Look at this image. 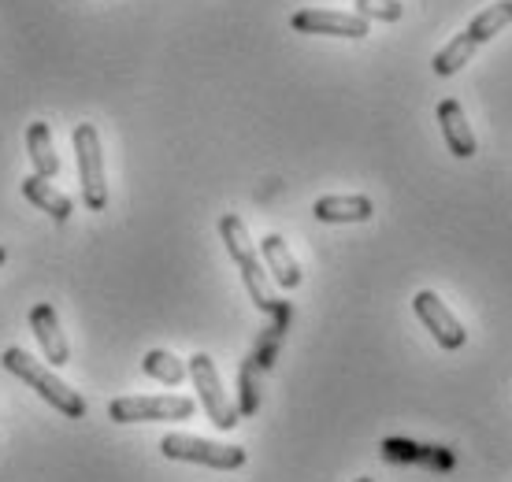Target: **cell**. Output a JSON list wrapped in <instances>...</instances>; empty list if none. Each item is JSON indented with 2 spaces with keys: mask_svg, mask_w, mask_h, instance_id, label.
Masks as SVG:
<instances>
[{
  "mask_svg": "<svg viewBox=\"0 0 512 482\" xmlns=\"http://www.w3.org/2000/svg\"><path fill=\"white\" fill-rule=\"evenodd\" d=\"M0 364L12 371L15 379H23L30 390H38V394L45 397V401H49L56 412H64L67 419H82V416H86V397L78 394V390H71L64 379H56V371H49L45 364H38V360L26 353V349H19V345L4 349Z\"/></svg>",
  "mask_w": 512,
  "mask_h": 482,
  "instance_id": "6da1fadb",
  "label": "cell"
},
{
  "mask_svg": "<svg viewBox=\"0 0 512 482\" xmlns=\"http://www.w3.org/2000/svg\"><path fill=\"white\" fill-rule=\"evenodd\" d=\"M219 234H223V245H227L231 260L238 264V271H242V282H245V290H249V297H253V305L260 308V312H275L279 301L271 297L268 271H264V260L256 256L245 223L234 216V212H227V216L219 219Z\"/></svg>",
  "mask_w": 512,
  "mask_h": 482,
  "instance_id": "7a4b0ae2",
  "label": "cell"
},
{
  "mask_svg": "<svg viewBox=\"0 0 512 482\" xmlns=\"http://www.w3.org/2000/svg\"><path fill=\"white\" fill-rule=\"evenodd\" d=\"M71 138H75L82 201H86V208H90V212H104V204H108V178H104L101 134H97V127H93V123H78Z\"/></svg>",
  "mask_w": 512,
  "mask_h": 482,
  "instance_id": "3957f363",
  "label": "cell"
},
{
  "mask_svg": "<svg viewBox=\"0 0 512 482\" xmlns=\"http://www.w3.org/2000/svg\"><path fill=\"white\" fill-rule=\"evenodd\" d=\"M160 453L167 460H186V464H205L216 471H238L245 464L242 445H219L208 438H193V434H164Z\"/></svg>",
  "mask_w": 512,
  "mask_h": 482,
  "instance_id": "277c9868",
  "label": "cell"
},
{
  "mask_svg": "<svg viewBox=\"0 0 512 482\" xmlns=\"http://www.w3.org/2000/svg\"><path fill=\"white\" fill-rule=\"evenodd\" d=\"M193 412H197V405L182 394L116 397L108 405V419H116V423H164V419H190Z\"/></svg>",
  "mask_w": 512,
  "mask_h": 482,
  "instance_id": "5b68a950",
  "label": "cell"
},
{
  "mask_svg": "<svg viewBox=\"0 0 512 482\" xmlns=\"http://www.w3.org/2000/svg\"><path fill=\"white\" fill-rule=\"evenodd\" d=\"M190 379H193V386H197V397H201L208 419L216 423L219 431H234V427H238V408L231 405V397L223 394L216 360H212L208 353H193L190 356Z\"/></svg>",
  "mask_w": 512,
  "mask_h": 482,
  "instance_id": "8992f818",
  "label": "cell"
},
{
  "mask_svg": "<svg viewBox=\"0 0 512 482\" xmlns=\"http://www.w3.org/2000/svg\"><path fill=\"white\" fill-rule=\"evenodd\" d=\"M412 308H416L420 323L435 334V342L442 345V349H461V345L468 342V330L461 327V319L449 312L446 301H442L435 290L416 293V297H412Z\"/></svg>",
  "mask_w": 512,
  "mask_h": 482,
  "instance_id": "52a82bcc",
  "label": "cell"
},
{
  "mask_svg": "<svg viewBox=\"0 0 512 482\" xmlns=\"http://www.w3.org/2000/svg\"><path fill=\"white\" fill-rule=\"evenodd\" d=\"M297 34H327V38H368V19L357 12H327V8H305L290 19Z\"/></svg>",
  "mask_w": 512,
  "mask_h": 482,
  "instance_id": "ba28073f",
  "label": "cell"
},
{
  "mask_svg": "<svg viewBox=\"0 0 512 482\" xmlns=\"http://www.w3.org/2000/svg\"><path fill=\"white\" fill-rule=\"evenodd\" d=\"M30 327H34V338H38L45 360H49L52 368H64L67 360H71V349H67V338H64V330H60L56 308H52L49 301L34 305V312H30Z\"/></svg>",
  "mask_w": 512,
  "mask_h": 482,
  "instance_id": "9c48e42d",
  "label": "cell"
},
{
  "mask_svg": "<svg viewBox=\"0 0 512 482\" xmlns=\"http://www.w3.org/2000/svg\"><path fill=\"white\" fill-rule=\"evenodd\" d=\"M438 127H442V138H446L449 153L453 156L468 160V156L479 153V141H475L472 127H468V119H464L461 101H453V97L438 101Z\"/></svg>",
  "mask_w": 512,
  "mask_h": 482,
  "instance_id": "30bf717a",
  "label": "cell"
},
{
  "mask_svg": "<svg viewBox=\"0 0 512 482\" xmlns=\"http://www.w3.org/2000/svg\"><path fill=\"white\" fill-rule=\"evenodd\" d=\"M260 256H264V267H268L271 279L279 282L282 290H297L301 286V264L294 260L282 234H268V238L260 241Z\"/></svg>",
  "mask_w": 512,
  "mask_h": 482,
  "instance_id": "8fae6325",
  "label": "cell"
},
{
  "mask_svg": "<svg viewBox=\"0 0 512 482\" xmlns=\"http://www.w3.org/2000/svg\"><path fill=\"white\" fill-rule=\"evenodd\" d=\"M312 216L320 223H368L375 216V204L360 193H353V197H320L312 204Z\"/></svg>",
  "mask_w": 512,
  "mask_h": 482,
  "instance_id": "7c38bea8",
  "label": "cell"
},
{
  "mask_svg": "<svg viewBox=\"0 0 512 482\" xmlns=\"http://www.w3.org/2000/svg\"><path fill=\"white\" fill-rule=\"evenodd\" d=\"M26 156H30V164H34V175L41 178H52L60 175V156L52 149V130L49 123H30L26 127Z\"/></svg>",
  "mask_w": 512,
  "mask_h": 482,
  "instance_id": "4fadbf2b",
  "label": "cell"
},
{
  "mask_svg": "<svg viewBox=\"0 0 512 482\" xmlns=\"http://www.w3.org/2000/svg\"><path fill=\"white\" fill-rule=\"evenodd\" d=\"M23 197L30 204H38L41 212H49L56 223H64V219H71V197H64V193L52 186L49 178L41 175H26L23 178Z\"/></svg>",
  "mask_w": 512,
  "mask_h": 482,
  "instance_id": "5bb4252c",
  "label": "cell"
},
{
  "mask_svg": "<svg viewBox=\"0 0 512 482\" xmlns=\"http://www.w3.org/2000/svg\"><path fill=\"white\" fill-rule=\"evenodd\" d=\"M141 371L149 375V379L164 382V386H182L186 375H190V364H182L175 353H167V349H149L145 360H141Z\"/></svg>",
  "mask_w": 512,
  "mask_h": 482,
  "instance_id": "9a60e30c",
  "label": "cell"
},
{
  "mask_svg": "<svg viewBox=\"0 0 512 482\" xmlns=\"http://www.w3.org/2000/svg\"><path fill=\"white\" fill-rule=\"evenodd\" d=\"M509 23H512V0H498V4H490V8H483V12L475 15L472 26H468L464 34H468L475 45H483V41H490L494 34H501Z\"/></svg>",
  "mask_w": 512,
  "mask_h": 482,
  "instance_id": "2e32d148",
  "label": "cell"
},
{
  "mask_svg": "<svg viewBox=\"0 0 512 482\" xmlns=\"http://www.w3.org/2000/svg\"><path fill=\"white\" fill-rule=\"evenodd\" d=\"M475 49H479V45H475L468 34H457V38L449 41L446 49H442L435 60H431V64H435V75H442V78L457 75V71H461V67L475 56Z\"/></svg>",
  "mask_w": 512,
  "mask_h": 482,
  "instance_id": "e0dca14e",
  "label": "cell"
},
{
  "mask_svg": "<svg viewBox=\"0 0 512 482\" xmlns=\"http://www.w3.org/2000/svg\"><path fill=\"white\" fill-rule=\"evenodd\" d=\"M260 364H256L253 356L242 364V371H238V386H242V412L245 416H253L256 408H260Z\"/></svg>",
  "mask_w": 512,
  "mask_h": 482,
  "instance_id": "ac0fdd59",
  "label": "cell"
},
{
  "mask_svg": "<svg viewBox=\"0 0 512 482\" xmlns=\"http://www.w3.org/2000/svg\"><path fill=\"white\" fill-rule=\"evenodd\" d=\"M353 12L364 19H379V23H397L401 19V4L397 0H357Z\"/></svg>",
  "mask_w": 512,
  "mask_h": 482,
  "instance_id": "d6986e66",
  "label": "cell"
},
{
  "mask_svg": "<svg viewBox=\"0 0 512 482\" xmlns=\"http://www.w3.org/2000/svg\"><path fill=\"white\" fill-rule=\"evenodd\" d=\"M4 260H8V253H4V245H0V264H4Z\"/></svg>",
  "mask_w": 512,
  "mask_h": 482,
  "instance_id": "ffe728a7",
  "label": "cell"
},
{
  "mask_svg": "<svg viewBox=\"0 0 512 482\" xmlns=\"http://www.w3.org/2000/svg\"><path fill=\"white\" fill-rule=\"evenodd\" d=\"M353 482H375V479H368V475H364V479H353Z\"/></svg>",
  "mask_w": 512,
  "mask_h": 482,
  "instance_id": "44dd1931",
  "label": "cell"
}]
</instances>
